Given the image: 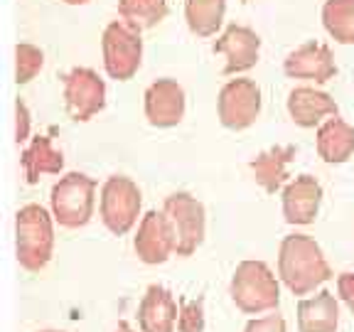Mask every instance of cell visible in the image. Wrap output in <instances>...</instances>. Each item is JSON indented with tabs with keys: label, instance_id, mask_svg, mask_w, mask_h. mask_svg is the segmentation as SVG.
Instances as JSON below:
<instances>
[{
	"label": "cell",
	"instance_id": "obj_32",
	"mask_svg": "<svg viewBox=\"0 0 354 332\" xmlns=\"http://www.w3.org/2000/svg\"><path fill=\"white\" fill-rule=\"evenodd\" d=\"M241 3H249V0H241Z\"/></svg>",
	"mask_w": 354,
	"mask_h": 332
},
{
	"label": "cell",
	"instance_id": "obj_27",
	"mask_svg": "<svg viewBox=\"0 0 354 332\" xmlns=\"http://www.w3.org/2000/svg\"><path fill=\"white\" fill-rule=\"evenodd\" d=\"M243 332H288L286 317L278 315L273 310V315H263V317H254V320L246 322Z\"/></svg>",
	"mask_w": 354,
	"mask_h": 332
},
{
	"label": "cell",
	"instance_id": "obj_16",
	"mask_svg": "<svg viewBox=\"0 0 354 332\" xmlns=\"http://www.w3.org/2000/svg\"><path fill=\"white\" fill-rule=\"evenodd\" d=\"M140 332H175L177 300L162 286H148L138 305Z\"/></svg>",
	"mask_w": 354,
	"mask_h": 332
},
{
	"label": "cell",
	"instance_id": "obj_17",
	"mask_svg": "<svg viewBox=\"0 0 354 332\" xmlns=\"http://www.w3.org/2000/svg\"><path fill=\"white\" fill-rule=\"evenodd\" d=\"M315 148L322 163L327 165H342L354 155V128L342 116H330L317 126Z\"/></svg>",
	"mask_w": 354,
	"mask_h": 332
},
{
	"label": "cell",
	"instance_id": "obj_18",
	"mask_svg": "<svg viewBox=\"0 0 354 332\" xmlns=\"http://www.w3.org/2000/svg\"><path fill=\"white\" fill-rule=\"evenodd\" d=\"M295 155H298L295 145H276V148L259 153L249 165L251 172H254V180L268 194H276L278 190L286 187L288 167L295 160Z\"/></svg>",
	"mask_w": 354,
	"mask_h": 332
},
{
	"label": "cell",
	"instance_id": "obj_20",
	"mask_svg": "<svg viewBox=\"0 0 354 332\" xmlns=\"http://www.w3.org/2000/svg\"><path fill=\"white\" fill-rule=\"evenodd\" d=\"M339 303L330 290L303 298L298 303V330L300 332H337Z\"/></svg>",
	"mask_w": 354,
	"mask_h": 332
},
{
	"label": "cell",
	"instance_id": "obj_2",
	"mask_svg": "<svg viewBox=\"0 0 354 332\" xmlns=\"http://www.w3.org/2000/svg\"><path fill=\"white\" fill-rule=\"evenodd\" d=\"M55 251V216L42 205H25L15 214V259L30 273L42 271Z\"/></svg>",
	"mask_w": 354,
	"mask_h": 332
},
{
	"label": "cell",
	"instance_id": "obj_19",
	"mask_svg": "<svg viewBox=\"0 0 354 332\" xmlns=\"http://www.w3.org/2000/svg\"><path fill=\"white\" fill-rule=\"evenodd\" d=\"M20 167L25 183L37 185L39 175H59L64 170V155L55 148L50 136H35L20 155Z\"/></svg>",
	"mask_w": 354,
	"mask_h": 332
},
{
	"label": "cell",
	"instance_id": "obj_21",
	"mask_svg": "<svg viewBox=\"0 0 354 332\" xmlns=\"http://www.w3.org/2000/svg\"><path fill=\"white\" fill-rule=\"evenodd\" d=\"M227 0H185V22L197 37H214L224 28Z\"/></svg>",
	"mask_w": 354,
	"mask_h": 332
},
{
	"label": "cell",
	"instance_id": "obj_15",
	"mask_svg": "<svg viewBox=\"0 0 354 332\" xmlns=\"http://www.w3.org/2000/svg\"><path fill=\"white\" fill-rule=\"evenodd\" d=\"M288 116L300 128H317L330 116H337L339 106L327 91L317 86H295L288 94Z\"/></svg>",
	"mask_w": 354,
	"mask_h": 332
},
{
	"label": "cell",
	"instance_id": "obj_4",
	"mask_svg": "<svg viewBox=\"0 0 354 332\" xmlns=\"http://www.w3.org/2000/svg\"><path fill=\"white\" fill-rule=\"evenodd\" d=\"M52 216L64 229L86 227L96 207V180L84 172H66L55 183L50 194Z\"/></svg>",
	"mask_w": 354,
	"mask_h": 332
},
{
	"label": "cell",
	"instance_id": "obj_28",
	"mask_svg": "<svg viewBox=\"0 0 354 332\" xmlns=\"http://www.w3.org/2000/svg\"><path fill=\"white\" fill-rule=\"evenodd\" d=\"M337 295L354 315V271H344L337 276Z\"/></svg>",
	"mask_w": 354,
	"mask_h": 332
},
{
	"label": "cell",
	"instance_id": "obj_1",
	"mask_svg": "<svg viewBox=\"0 0 354 332\" xmlns=\"http://www.w3.org/2000/svg\"><path fill=\"white\" fill-rule=\"evenodd\" d=\"M332 278L322 246L310 234H288L278 246V281L293 295H310Z\"/></svg>",
	"mask_w": 354,
	"mask_h": 332
},
{
	"label": "cell",
	"instance_id": "obj_23",
	"mask_svg": "<svg viewBox=\"0 0 354 332\" xmlns=\"http://www.w3.org/2000/svg\"><path fill=\"white\" fill-rule=\"evenodd\" d=\"M167 0H118V17L136 30H153L167 17Z\"/></svg>",
	"mask_w": 354,
	"mask_h": 332
},
{
	"label": "cell",
	"instance_id": "obj_9",
	"mask_svg": "<svg viewBox=\"0 0 354 332\" xmlns=\"http://www.w3.org/2000/svg\"><path fill=\"white\" fill-rule=\"evenodd\" d=\"M212 52L224 57V74L227 77H241L259 64L261 37L249 25L232 22L219 33L216 42L212 44Z\"/></svg>",
	"mask_w": 354,
	"mask_h": 332
},
{
	"label": "cell",
	"instance_id": "obj_10",
	"mask_svg": "<svg viewBox=\"0 0 354 332\" xmlns=\"http://www.w3.org/2000/svg\"><path fill=\"white\" fill-rule=\"evenodd\" d=\"M64 104L74 121H88L106 106V82L88 66H74L64 74Z\"/></svg>",
	"mask_w": 354,
	"mask_h": 332
},
{
	"label": "cell",
	"instance_id": "obj_6",
	"mask_svg": "<svg viewBox=\"0 0 354 332\" xmlns=\"http://www.w3.org/2000/svg\"><path fill=\"white\" fill-rule=\"evenodd\" d=\"M140 210H143V194L140 187L126 175H111L101 185L99 214L104 227L113 237H123L138 224Z\"/></svg>",
	"mask_w": 354,
	"mask_h": 332
},
{
	"label": "cell",
	"instance_id": "obj_25",
	"mask_svg": "<svg viewBox=\"0 0 354 332\" xmlns=\"http://www.w3.org/2000/svg\"><path fill=\"white\" fill-rule=\"evenodd\" d=\"M177 330L180 332H205V303L197 300H183L177 310Z\"/></svg>",
	"mask_w": 354,
	"mask_h": 332
},
{
	"label": "cell",
	"instance_id": "obj_13",
	"mask_svg": "<svg viewBox=\"0 0 354 332\" xmlns=\"http://www.w3.org/2000/svg\"><path fill=\"white\" fill-rule=\"evenodd\" d=\"M322 185L313 175H298L295 180L286 183L281 194L283 219L290 227H310L315 224L322 207Z\"/></svg>",
	"mask_w": 354,
	"mask_h": 332
},
{
	"label": "cell",
	"instance_id": "obj_31",
	"mask_svg": "<svg viewBox=\"0 0 354 332\" xmlns=\"http://www.w3.org/2000/svg\"><path fill=\"white\" fill-rule=\"evenodd\" d=\"M42 332H59V330H42Z\"/></svg>",
	"mask_w": 354,
	"mask_h": 332
},
{
	"label": "cell",
	"instance_id": "obj_30",
	"mask_svg": "<svg viewBox=\"0 0 354 332\" xmlns=\"http://www.w3.org/2000/svg\"><path fill=\"white\" fill-rule=\"evenodd\" d=\"M62 3H66V6H86L88 0H62Z\"/></svg>",
	"mask_w": 354,
	"mask_h": 332
},
{
	"label": "cell",
	"instance_id": "obj_14",
	"mask_svg": "<svg viewBox=\"0 0 354 332\" xmlns=\"http://www.w3.org/2000/svg\"><path fill=\"white\" fill-rule=\"evenodd\" d=\"M133 249L143 264L160 266L175 254V234L167 216L158 210H150L140 216L138 232L133 239Z\"/></svg>",
	"mask_w": 354,
	"mask_h": 332
},
{
	"label": "cell",
	"instance_id": "obj_8",
	"mask_svg": "<svg viewBox=\"0 0 354 332\" xmlns=\"http://www.w3.org/2000/svg\"><path fill=\"white\" fill-rule=\"evenodd\" d=\"M261 86L249 77L229 79L219 91L216 99V116L219 123L229 131H246L261 116Z\"/></svg>",
	"mask_w": 354,
	"mask_h": 332
},
{
	"label": "cell",
	"instance_id": "obj_24",
	"mask_svg": "<svg viewBox=\"0 0 354 332\" xmlns=\"http://www.w3.org/2000/svg\"><path fill=\"white\" fill-rule=\"evenodd\" d=\"M44 52L32 42L15 44V84H28L42 72Z\"/></svg>",
	"mask_w": 354,
	"mask_h": 332
},
{
	"label": "cell",
	"instance_id": "obj_3",
	"mask_svg": "<svg viewBox=\"0 0 354 332\" xmlns=\"http://www.w3.org/2000/svg\"><path fill=\"white\" fill-rule=\"evenodd\" d=\"M232 300L246 315L273 313L281 305V281L271 266L259 259H246L236 266L229 283Z\"/></svg>",
	"mask_w": 354,
	"mask_h": 332
},
{
	"label": "cell",
	"instance_id": "obj_29",
	"mask_svg": "<svg viewBox=\"0 0 354 332\" xmlns=\"http://www.w3.org/2000/svg\"><path fill=\"white\" fill-rule=\"evenodd\" d=\"M116 332H136V330H133V327H131V325H128V322H118Z\"/></svg>",
	"mask_w": 354,
	"mask_h": 332
},
{
	"label": "cell",
	"instance_id": "obj_5",
	"mask_svg": "<svg viewBox=\"0 0 354 332\" xmlns=\"http://www.w3.org/2000/svg\"><path fill=\"white\" fill-rule=\"evenodd\" d=\"M101 55L109 79L128 82L138 74L143 64V37L140 30L126 20H111L101 35Z\"/></svg>",
	"mask_w": 354,
	"mask_h": 332
},
{
	"label": "cell",
	"instance_id": "obj_11",
	"mask_svg": "<svg viewBox=\"0 0 354 332\" xmlns=\"http://www.w3.org/2000/svg\"><path fill=\"white\" fill-rule=\"evenodd\" d=\"M283 72L288 79H298L322 86L337 77V62L325 42H305L295 47L290 55L283 59Z\"/></svg>",
	"mask_w": 354,
	"mask_h": 332
},
{
	"label": "cell",
	"instance_id": "obj_22",
	"mask_svg": "<svg viewBox=\"0 0 354 332\" xmlns=\"http://www.w3.org/2000/svg\"><path fill=\"white\" fill-rule=\"evenodd\" d=\"M322 28L337 44H354V0H325Z\"/></svg>",
	"mask_w": 354,
	"mask_h": 332
},
{
	"label": "cell",
	"instance_id": "obj_12",
	"mask_svg": "<svg viewBox=\"0 0 354 332\" xmlns=\"http://www.w3.org/2000/svg\"><path fill=\"white\" fill-rule=\"evenodd\" d=\"M185 109H187V96H185L183 84L177 79H158L143 94V111L150 126L155 128H175L183 123Z\"/></svg>",
	"mask_w": 354,
	"mask_h": 332
},
{
	"label": "cell",
	"instance_id": "obj_26",
	"mask_svg": "<svg viewBox=\"0 0 354 332\" xmlns=\"http://www.w3.org/2000/svg\"><path fill=\"white\" fill-rule=\"evenodd\" d=\"M30 131H32V116H30L28 104L22 99H15V143H28Z\"/></svg>",
	"mask_w": 354,
	"mask_h": 332
},
{
	"label": "cell",
	"instance_id": "obj_7",
	"mask_svg": "<svg viewBox=\"0 0 354 332\" xmlns=\"http://www.w3.org/2000/svg\"><path fill=\"white\" fill-rule=\"evenodd\" d=\"M162 214L167 216L175 234V254L192 256L202 246L207 234L205 205L189 192H172L170 197H165Z\"/></svg>",
	"mask_w": 354,
	"mask_h": 332
}]
</instances>
